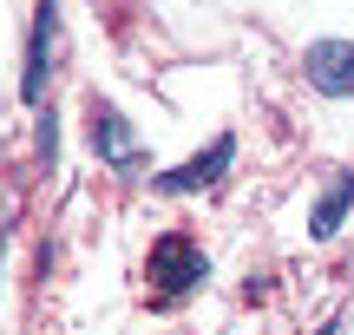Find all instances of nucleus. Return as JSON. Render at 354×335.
Segmentation results:
<instances>
[{"mask_svg":"<svg viewBox=\"0 0 354 335\" xmlns=\"http://www.w3.org/2000/svg\"><path fill=\"white\" fill-rule=\"evenodd\" d=\"M92 152H99L105 165H131V158H138V138H131L125 112L105 105V99H92Z\"/></svg>","mask_w":354,"mask_h":335,"instance_id":"5","label":"nucleus"},{"mask_svg":"<svg viewBox=\"0 0 354 335\" xmlns=\"http://www.w3.org/2000/svg\"><path fill=\"white\" fill-rule=\"evenodd\" d=\"M308 66V86L328 92V99H354V39H315L302 53Z\"/></svg>","mask_w":354,"mask_h":335,"instance_id":"2","label":"nucleus"},{"mask_svg":"<svg viewBox=\"0 0 354 335\" xmlns=\"http://www.w3.org/2000/svg\"><path fill=\"white\" fill-rule=\"evenodd\" d=\"M145 270H151L158 302H177V296H184V289L203 276V250L190 244V237H158V244H151V263H145Z\"/></svg>","mask_w":354,"mask_h":335,"instance_id":"1","label":"nucleus"},{"mask_svg":"<svg viewBox=\"0 0 354 335\" xmlns=\"http://www.w3.org/2000/svg\"><path fill=\"white\" fill-rule=\"evenodd\" d=\"M315 335H342V316H335V323H322V329H315Z\"/></svg>","mask_w":354,"mask_h":335,"instance_id":"8","label":"nucleus"},{"mask_svg":"<svg viewBox=\"0 0 354 335\" xmlns=\"http://www.w3.org/2000/svg\"><path fill=\"white\" fill-rule=\"evenodd\" d=\"M53 26H59V7L39 0L33 7V33H26V73H20V99H39L46 92V73H53Z\"/></svg>","mask_w":354,"mask_h":335,"instance_id":"4","label":"nucleus"},{"mask_svg":"<svg viewBox=\"0 0 354 335\" xmlns=\"http://www.w3.org/2000/svg\"><path fill=\"white\" fill-rule=\"evenodd\" d=\"M53 152H59V132H53V112H46V125H39V158L53 165Z\"/></svg>","mask_w":354,"mask_h":335,"instance_id":"7","label":"nucleus"},{"mask_svg":"<svg viewBox=\"0 0 354 335\" xmlns=\"http://www.w3.org/2000/svg\"><path fill=\"white\" fill-rule=\"evenodd\" d=\"M230 158H236V138H210L197 158H184L177 171H165V178H158V191H210V184L230 171Z\"/></svg>","mask_w":354,"mask_h":335,"instance_id":"3","label":"nucleus"},{"mask_svg":"<svg viewBox=\"0 0 354 335\" xmlns=\"http://www.w3.org/2000/svg\"><path fill=\"white\" fill-rule=\"evenodd\" d=\"M348 204H354V178H348V171H335L328 191H322V204H315V217H308V237H322V244H328V237L342 230Z\"/></svg>","mask_w":354,"mask_h":335,"instance_id":"6","label":"nucleus"}]
</instances>
